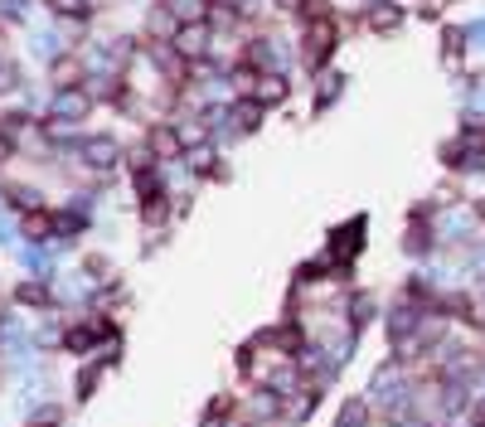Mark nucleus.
<instances>
[{
	"mask_svg": "<svg viewBox=\"0 0 485 427\" xmlns=\"http://www.w3.org/2000/svg\"><path fill=\"white\" fill-rule=\"evenodd\" d=\"M476 321H485V306H480V316H476Z\"/></svg>",
	"mask_w": 485,
	"mask_h": 427,
	"instance_id": "obj_26",
	"label": "nucleus"
},
{
	"mask_svg": "<svg viewBox=\"0 0 485 427\" xmlns=\"http://www.w3.org/2000/svg\"><path fill=\"white\" fill-rule=\"evenodd\" d=\"M277 5H282V10H296V5H302V0H277Z\"/></svg>",
	"mask_w": 485,
	"mask_h": 427,
	"instance_id": "obj_24",
	"label": "nucleus"
},
{
	"mask_svg": "<svg viewBox=\"0 0 485 427\" xmlns=\"http://www.w3.org/2000/svg\"><path fill=\"white\" fill-rule=\"evenodd\" d=\"M461 54H466V30H461V25H447V30H441V59L456 68V64H461Z\"/></svg>",
	"mask_w": 485,
	"mask_h": 427,
	"instance_id": "obj_13",
	"label": "nucleus"
},
{
	"mask_svg": "<svg viewBox=\"0 0 485 427\" xmlns=\"http://www.w3.org/2000/svg\"><path fill=\"white\" fill-rule=\"evenodd\" d=\"M233 126H238V132H258V126H262V107L252 103V97L233 103Z\"/></svg>",
	"mask_w": 485,
	"mask_h": 427,
	"instance_id": "obj_14",
	"label": "nucleus"
},
{
	"mask_svg": "<svg viewBox=\"0 0 485 427\" xmlns=\"http://www.w3.org/2000/svg\"><path fill=\"white\" fill-rule=\"evenodd\" d=\"M88 273H97L103 282H112V263H107V258H88Z\"/></svg>",
	"mask_w": 485,
	"mask_h": 427,
	"instance_id": "obj_20",
	"label": "nucleus"
},
{
	"mask_svg": "<svg viewBox=\"0 0 485 427\" xmlns=\"http://www.w3.org/2000/svg\"><path fill=\"white\" fill-rule=\"evenodd\" d=\"M476 214H480V223H485V194L476 199Z\"/></svg>",
	"mask_w": 485,
	"mask_h": 427,
	"instance_id": "obj_25",
	"label": "nucleus"
},
{
	"mask_svg": "<svg viewBox=\"0 0 485 427\" xmlns=\"http://www.w3.org/2000/svg\"><path fill=\"white\" fill-rule=\"evenodd\" d=\"M441 5H447V0H422V15H441Z\"/></svg>",
	"mask_w": 485,
	"mask_h": 427,
	"instance_id": "obj_23",
	"label": "nucleus"
},
{
	"mask_svg": "<svg viewBox=\"0 0 485 427\" xmlns=\"http://www.w3.org/2000/svg\"><path fill=\"white\" fill-rule=\"evenodd\" d=\"M49 10H54V15H64V20H88L93 15L88 0H49Z\"/></svg>",
	"mask_w": 485,
	"mask_h": 427,
	"instance_id": "obj_15",
	"label": "nucleus"
},
{
	"mask_svg": "<svg viewBox=\"0 0 485 427\" xmlns=\"http://www.w3.org/2000/svg\"><path fill=\"white\" fill-rule=\"evenodd\" d=\"M403 15L408 10L398 5V0H374V5L364 10V30L369 35H398L403 30Z\"/></svg>",
	"mask_w": 485,
	"mask_h": 427,
	"instance_id": "obj_2",
	"label": "nucleus"
},
{
	"mask_svg": "<svg viewBox=\"0 0 485 427\" xmlns=\"http://www.w3.org/2000/svg\"><path fill=\"white\" fill-rule=\"evenodd\" d=\"M360 233H364V219H350L345 229H335V238H331V263L335 267L354 263V253H360Z\"/></svg>",
	"mask_w": 485,
	"mask_h": 427,
	"instance_id": "obj_8",
	"label": "nucleus"
},
{
	"mask_svg": "<svg viewBox=\"0 0 485 427\" xmlns=\"http://www.w3.org/2000/svg\"><path fill=\"white\" fill-rule=\"evenodd\" d=\"M170 132H175V146L184 155H199L209 146V122H199V117H180V122H170Z\"/></svg>",
	"mask_w": 485,
	"mask_h": 427,
	"instance_id": "obj_7",
	"label": "nucleus"
},
{
	"mask_svg": "<svg viewBox=\"0 0 485 427\" xmlns=\"http://www.w3.org/2000/svg\"><path fill=\"white\" fill-rule=\"evenodd\" d=\"M209 39H213V35H209V20H190V25L175 35V45H170V49H175L184 64H204V59H209Z\"/></svg>",
	"mask_w": 485,
	"mask_h": 427,
	"instance_id": "obj_1",
	"label": "nucleus"
},
{
	"mask_svg": "<svg viewBox=\"0 0 485 427\" xmlns=\"http://www.w3.org/2000/svg\"><path fill=\"white\" fill-rule=\"evenodd\" d=\"M350 311H354V325H364L369 316H374V302H369V296H354V306H350Z\"/></svg>",
	"mask_w": 485,
	"mask_h": 427,
	"instance_id": "obj_18",
	"label": "nucleus"
},
{
	"mask_svg": "<svg viewBox=\"0 0 485 427\" xmlns=\"http://www.w3.org/2000/svg\"><path fill=\"white\" fill-rule=\"evenodd\" d=\"M54 88H88V78H83V64L74 59V54H64L59 64H54Z\"/></svg>",
	"mask_w": 485,
	"mask_h": 427,
	"instance_id": "obj_11",
	"label": "nucleus"
},
{
	"mask_svg": "<svg viewBox=\"0 0 485 427\" xmlns=\"http://www.w3.org/2000/svg\"><path fill=\"white\" fill-rule=\"evenodd\" d=\"M335 54V20H316V25H306V64L311 68H321L325 59Z\"/></svg>",
	"mask_w": 485,
	"mask_h": 427,
	"instance_id": "obj_4",
	"label": "nucleus"
},
{
	"mask_svg": "<svg viewBox=\"0 0 485 427\" xmlns=\"http://www.w3.org/2000/svg\"><path fill=\"white\" fill-rule=\"evenodd\" d=\"M141 190H146V194H141V219H146V223H161L165 219V214H170V204H165V190H161V184H141Z\"/></svg>",
	"mask_w": 485,
	"mask_h": 427,
	"instance_id": "obj_12",
	"label": "nucleus"
},
{
	"mask_svg": "<svg viewBox=\"0 0 485 427\" xmlns=\"http://www.w3.org/2000/svg\"><path fill=\"white\" fill-rule=\"evenodd\" d=\"M10 155H15V136H10V132H0V165H5Z\"/></svg>",
	"mask_w": 485,
	"mask_h": 427,
	"instance_id": "obj_21",
	"label": "nucleus"
},
{
	"mask_svg": "<svg viewBox=\"0 0 485 427\" xmlns=\"http://www.w3.org/2000/svg\"><path fill=\"white\" fill-rule=\"evenodd\" d=\"M306 15V25H316V20H331V0H302V5H296Z\"/></svg>",
	"mask_w": 485,
	"mask_h": 427,
	"instance_id": "obj_17",
	"label": "nucleus"
},
{
	"mask_svg": "<svg viewBox=\"0 0 485 427\" xmlns=\"http://www.w3.org/2000/svg\"><path fill=\"white\" fill-rule=\"evenodd\" d=\"M88 112H93V88L54 93V122H88Z\"/></svg>",
	"mask_w": 485,
	"mask_h": 427,
	"instance_id": "obj_3",
	"label": "nucleus"
},
{
	"mask_svg": "<svg viewBox=\"0 0 485 427\" xmlns=\"http://www.w3.org/2000/svg\"><path fill=\"white\" fill-rule=\"evenodd\" d=\"M78 155H83V165H93V170H112L122 146L112 136H88V141H78Z\"/></svg>",
	"mask_w": 485,
	"mask_h": 427,
	"instance_id": "obj_5",
	"label": "nucleus"
},
{
	"mask_svg": "<svg viewBox=\"0 0 485 427\" xmlns=\"http://www.w3.org/2000/svg\"><path fill=\"white\" fill-rule=\"evenodd\" d=\"M248 97H252L258 107H282V103L292 97V83L282 78V74H258V83L248 88Z\"/></svg>",
	"mask_w": 485,
	"mask_h": 427,
	"instance_id": "obj_6",
	"label": "nucleus"
},
{
	"mask_svg": "<svg viewBox=\"0 0 485 427\" xmlns=\"http://www.w3.org/2000/svg\"><path fill=\"white\" fill-rule=\"evenodd\" d=\"M15 83H20V74H15V68H10L5 59H0V93H10Z\"/></svg>",
	"mask_w": 485,
	"mask_h": 427,
	"instance_id": "obj_19",
	"label": "nucleus"
},
{
	"mask_svg": "<svg viewBox=\"0 0 485 427\" xmlns=\"http://www.w3.org/2000/svg\"><path fill=\"white\" fill-rule=\"evenodd\" d=\"M403 248L408 253H427L432 248V229H427V209H412L408 229H403Z\"/></svg>",
	"mask_w": 485,
	"mask_h": 427,
	"instance_id": "obj_9",
	"label": "nucleus"
},
{
	"mask_svg": "<svg viewBox=\"0 0 485 427\" xmlns=\"http://www.w3.org/2000/svg\"><path fill=\"white\" fill-rule=\"evenodd\" d=\"M59 422H64V418H59V412H39V418H35L30 427H59Z\"/></svg>",
	"mask_w": 485,
	"mask_h": 427,
	"instance_id": "obj_22",
	"label": "nucleus"
},
{
	"mask_svg": "<svg viewBox=\"0 0 485 427\" xmlns=\"http://www.w3.org/2000/svg\"><path fill=\"white\" fill-rule=\"evenodd\" d=\"M20 229H25V238H49V233H59V214H54V209H35V214H25V219H20Z\"/></svg>",
	"mask_w": 485,
	"mask_h": 427,
	"instance_id": "obj_10",
	"label": "nucleus"
},
{
	"mask_svg": "<svg viewBox=\"0 0 485 427\" xmlns=\"http://www.w3.org/2000/svg\"><path fill=\"white\" fill-rule=\"evenodd\" d=\"M15 296H20V302H25V306H49V302H54V296H49V287H45V282H25V287H20Z\"/></svg>",
	"mask_w": 485,
	"mask_h": 427,
	"instance_id": "obj_16",
	"label": "nucleus"
}]
</instances>
